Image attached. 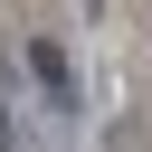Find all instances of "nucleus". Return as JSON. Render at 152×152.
Instances as JSON below:
<instances>
[{
	"label": "nucleus",
	"instance_id": "2",
	"mask_svg": "<svg viewBox=\"0 0 152 152\" xmlns=\"http://www.w3.org/2000/svg\"><path fill=\"white\" fill-rule=\"evenodd\" d=\"M0 152H28V142H19V114H10V104H0Z\"/></svg>",
	"mask_w": 152,
	"mask_h": 152
},
{
	"label": "nucleus",
	"instance_id": "1",
	"mask_svg": "<svg viewBox=\"0 0 152 152\" xmlns=\"http://www.w3.org/2000/svg\"><path fill=\"white\" fill-rule=\"evenodd\" d=\"M28 76H38L48 114H76V104H86V95H76V66H66V48H57V38H28Z\"/></svg>",
	"mask_w": 152,
	"mask_h": 152
},
{
	"label": "nucleus",
	"instance_id": "3",
	"mask_svg": "<svg viewBox=\"0 0 152 152\" xmlns=\"http://www.w3.org/2000/svg\"><path fill=\"white\" fill-rule=\"evenodd\" d=\"M76 10H86V28H95V19H104V0H76Z\"/></svg>",
	"mask_w": 152,
	"mask_h": 152
}]
</instances>
